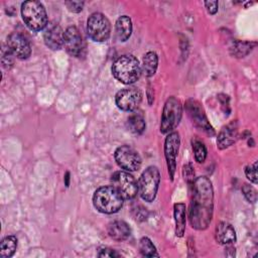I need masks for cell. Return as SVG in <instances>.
I'll return each instance as SVG.
<instances>
[{"instance_id": "obj_33", "label": "cell", "mask_w": 258, "mask_h": 258, "mask_svg": "<svg viewBox=\"0 0 258 258\" xmlns=\"http://www.w3.org/2000/svg\"><path fill=\"white\" fill-rule=\"evenodd\" d=\"M205 5H206V8H207V10L210 14L217 13L218 6H219L218 1H206Z\"/></svg>"}, {"instance_id": "obj_9", "label": "cell", "mask_w": 258, "mask_h": 258, "mask_svg": "<svg viewBox=\"0 0 258 258\" xmlns=\"http://www.w3.org/2000/svg\"><path fill=\"white\" fill-rule=\"evenodd\" d=\"M142 100V93L136 87H129L120 90L115 96L117 107L122 111H135Z\"/></svg>"}, {"instance_id": "obj_32", "label": "cell", "mask_w": 258, "mask_h": 258, "mask_svg": "<svg viewBox=\"0 0 258 258\" xmlns=\"http://www.w3.org/2000/svg\"><path fill=\"white\" fill-rule=\"evenodd\" d=\"M66 5H67L68 9L71 12L79 13V12H81L83 10L84 2H81V1H68V2H66Z\"/></svg>"}, {"instance_id": "obj_4", "label": "cell", "mask_w": 258, "mask_h": 258, "mask_svg": "<svg viewBox=\"0 0 258 258\" xmlns=\"http://www.w3.org/2000/svg\"><path fill=\"white\" fill-rule=\"evenodd\" d=\"M21 15L26 26L33 31L42 30L48 24L45 8L38 1L23 2L21 4Z\"/></svg>"}, {"instance_id": "obj_7", "label": "cell", "mask_w": 258, "mask_h": 258, "mask_svg": "<svg viewBox=\"0 0 258 258\" xmlns=\"http://www.w3.org/2000/svg\"><path fill=\"white\" fill-rule=\"evenodd\" d=\"M87 32L89 37L96 42L106 41L111 32L109 19L100 12L93 13L87 20Z\"/></svg>"}, {"instance_id": "obj_19", "label": "cell", "mask_w": 258, "mask_h": 258, "mask_svg": "<svg viewBox=\"0 0 258 258\" xmlns=\"http://www.w3.org/2000/svg\"><path fill=\"white\" fill-rule=\"evenodd\" d=\"M115 32L119 41H122V42L126 41L130 37L132 32L131 19L126 15L120 16L116 21Z\"/></svg>"}, {"instance_id": "obj_3", "label": "cell", "mask_w": 258, "mask_h": 258, "mask_svg": "<svg viewBox=\"0 0 258 258\" xmlns=\"http://www.w3.org/2000/svg\"><path fill=\"white\" fill-rule=\"evenodd\" d=\"M123 198L113 185L99 187L93 196V204L97 211L103 214L117 213L123 206Z\"/></svg>"}, {"instance_id": "obj_24", "label": "cell", "mask_w": 258, "mask_h": 258, "mask_svg": "<svg viewBox=\"0 0 258 258\" xmlns=\"http://www.w3.org/2000/svg\"><path fill=\"white\" fill-rule=\"evenodd\" d=\"M255 42H248V41H235L231 46L230 50L231 53L236 57H244L247 55L255 46Z\"/></svg>"}, {"instance_id": "obj_31", "label": "cell", "mask_w": 258, "mask_h": 258, "mask_svg": "<svg viewBox=\"0 0 258 258\" xmlns=\"http://www.w3.org/2000/svg\"><path fill=\"white\" fill-rule=\"evenodd\" d=\"M183 176H184V179L188 183L191 184L194 182V180H195V171H194V168H192L190 163H187L183 166Z\"/></svg>"}, {"instance_id": "obj_25", "label": "cell", "mask_w": 258, "mask_h": 258, "mask_svg": "<svg viewBox=\"0 0 258 258\" xmlns=\"http://www.w3.org/2000/svg\"><path fill=\"white\" fill-rule=\"evenodd\" d=\"M139 250L141 254L145 257H154V256H159L155 246L151 242V240L147 237H143L139 241Z\"/></svg>"}, {"instance_id": "obj_34", "label": "cell", "mask_w": 258, "mask_h": 258, "mask_svg": "<svg viewBox=\"0 0 258 258\" xmlns=\"http://www.w3.org/2000/svg\"><path fill=\"white\" fill-rule=\"evenodd\" d=\"M64 184H66V186H69V184H70V172L69 171H67L64 174Z\"/></svg>"}, {"instance_id": "obj_12", "label": "cell", "mask_w": 258, "mask_h": 258, "mask_svg": "<svg viewBox=\"0 0 258 258\" xmlns=\"http://www.w3.org/2000/svg\"><path fill=\"white\" fill-rule=\"evenodd\" d=\"M185 110L187 112L188 117L197 127L203 129L209 135L215 134L214 128L208 121V118L205 114V111L202 105L197 100H192V99L188 100L185 103Z\"/></svg>"}, {"instance_id": "obj_20", "label": "cell", "mask_w": 258, "mask_h": 258, "mask_svg": "<svg viewBox=\"0 0 258 258\" xmlns=\"http://www.w3.org/2000/svg\"><path fill=\"white\" fill-rule=\"evenodd\" d=\"M173 214L175 221V235L182 237L185 230V205L182 203L174 204Z\"/></svg>"}, {"instance_id": "obj_14", "label": "cell", "mask_w": 258, "mask_h": 258, "mask_svg": "<svg viewBox=\"0 0 258 258\" xmlns=\"http://www.w3.org/2000/svg\"><path fill=\"white\" fill-rule=\"evenodd\" d=\"M7 48L19 59H26L31 54V47L28 40L18 32H12L7 37Z\"/></svg>"}, {"instance_id": "obj_13", "label": "cell", "mask_w": 258, "mask_h": 258, "mask_svg": "<svg viewBox=\"0 0 258 258\" xmlns=\"http://www.w3.org/2000/svg\"><path fill=\"white\" fill-rule=\"evenodd\" d=\"M63 46L69 54L80 57L85 51V41L79 29L76 26H69L64 30Z\"/></svg>"}, {"instance_id": "obj_8", "label": "cell", "mask_w": 258, "mask_h": 258, "mask_svg": "<svg viewBox=\"0 0 258 258\" xmlns=\"http://www.w3.org/2000/svg\"><path fill=\"white\" fill-rule=\"evenodd\" d=\"M113 186L119 191L124 200L134 199L138 191L137 182L134 177L126 171H116L112 174Z\"/></svg>"}, {"instance_id": "obj_21", "label": "cell", "mask_w": 258, "mask_h": 258, "mask_svg": "<svg viewBox=\"0 0 258 258\" xmlns=\"http://www.w3.org/2000/svg\"><path fill=\"white\" fill-rule=\"evenodd\" d=\"M127 126L131 132L135 134H141L146 127L144 115L142 112L133 111L127 119Z\"/></svg>"}, {"instance_id": "obj_27", "label": "cell", "mask_w": 258, "mask_h": 258, "mask_svg": "<svg viewBox=\"0 0 258 258\" xmlns=\"http://www.w3.org/2000/svg\"><path fill=\"white\" fill-rule=\"evenodd\" d=\"M245 174L246 177L253 183L258 182V177H257V161H255L252 164H249L245 168Z\"/></svg>"}, {"instance_id": "obj_10", "label": "cell", "mask_w": 258, "mask_h": 258, "mask_svg": "<svg viewBox=\"0 0 258 258\" xmlns=\"http://www.w3.org/2000/svg\"><path fill=\"white\" fill-rule=\"evenodd\" d=\"M115 160L121 168L127 171H135L141 165L139 153L128 145H122L116 149Z\"/></svg>"}, {"instance_id": "obj_17", "label": "cell", "mask_w": 258, "mask_h": 258, "mask_svg": "<svg viewBox=\"0 0 258 258\" xmlns=\"http://www.w3.org/2000/svg\"><path fill=\"white\" fill-rule=\"evenodd\" d=\"M109 236L116 241H125L131 234L129 225L124 221H114L108 225L107 228Z\"/></svg>"}, {"instance_id": "obj_29", "label": "cell", "mask_w": 258, "mask_h": 258, "mask_svg": "<svg viewBox=\"0 0 258 258\" xmlns=\"http://www.w3.org/2000/svg\"><path fill=\"white\" fill-rule=\"evenodd\" d=\"M13 54L9 51V49L7 48L6 50L3 49L2 50V64L4 68L6 69H10L13 66Z\"/></svg>"}, {"instance_id": "obj_18", "label": "cell", "mask_w": 258, "mask_h": 258, "mask_svg": "<svg viewBox=\"0 0 258 258\" xmlns=\"http://www.w3.org/2000/svg\"><path fill=\"white\" fill-rule=\"evenodd\" d=\"M216 239L220 244L228 245L236 241V233L233 226L227 222H220L216 228Z\"/></svg>"}, {"instance_id": "obj_1", "label": "cell", "mask_w": 258, "mask_h": 258, "mask_svg": "<svg viewBox=\"0 0 258 258\" xmlns=\"http://www.w3.org/2000/svg\"><path fill=\"white\" fill-rule=\"evenodd\" d=\"M192 199L189 209V222L194 229L205 230L210 225L214 210V191L211 180L206 176L195 178Z\"/></svg>"}, {"instance_id": "obj_22", "label": "cell", "mask_w": 258, "mask_h": 258, "mask_svg": "<svg viewBox=\"0 0 258 258\" xmlns=\"http://www.w3.org/2000/svg\"><path fill=\"white\" fill-rule=\"evenodd\" d=\"M158 66V56L154 51H148L143 56V72L146 77H152Z\"/></svg>"}, {"instance_id": "obj_6", "label": "cell", "mask_w": 258, "mask_h": 258, "mask_svg": "<svg viewBox=\"0 0 258 258\" xmlns=\"http://www.w3.org/2000/svg\"><path fill=\"white\" fill-rule=\"evenodd\" d=\"M182 115V106L175 97H169L163 107L160 122L161 133H170L179 124Z\"/></svg>"}, {"instance_id": "obj_16", "label": "cell", "mask_w": 258, "mask_h": 258, "mask_svg": "<svg viewBox=\"0 0 258 258\" xmlns=\"http://www.w3.org/2000/svg\"><path fill=\"white\" fill-rule=\"evenodd\" d=\"M237 132H238V126L235 121L224 126L218 135V139H217L218 147L220 149H225L231 146L236 141Z\"/></svg>"}, {"instance_id": "obj_5", "label": "cell", "mask_w": 258, "mask_h": 258, "mask_svg": "<svg viewBox=\"0 0 258 258\" xmlns=\"http://www.w3.org/2000/svg\"><path fill=\"white\" fill-rule=\"evenodd\" d=\"M160 181V173L156 166H148L140 175L137 186L143 201L152 202L157 194Z\"/></svg>"}, {"instance_id": "obj_11", "label": "cell", "mask_w": 258, "mask_h": 258, "mask_svg": "<svg viewBox=\"0 0 258 258\" xmlns=\"http://www.w3.org/2000/svg\"><path fill=\"white\" fill-rule=\"evenodd\" d=\"M179 144L180 138L177 132H170L166 136L164 141V156L166 159L167 169L171 180H173L174 172L176 169V156L178 153Z\"/></svg>"}, {"instance_id": "obj_15", "label": "cell", "mask_w": 258, "mask_h": 258, "mask_svg": "<svg viewBox=\"0 0 258 258\" xmlns=\"http://www.w3.org/2000/svg\"><path fill=\"white\" fill-rule=\"evenodd\" d=\"M64 31L60 25L54 21L48 22L43 32V40L47 47L52 50H57L63 45Z\"/></svg>"}, {"instance_id": "obj_28", "label": "cell", "mask_w": 258, "mask_h": 258, "mask_svg": "<svg viewBox=\"0 0 258 258\" xmlns=\"http://www.w3.org/2000/svg\"><path fill=\"white\" fill-rule=\"evenodd\" d=\"M242 191L245 196V198L251 202V203H255L257 200V192L255 190V188L253 186H251L248 183H244V185L242 186Z\"/></svg>"}, {"instance_id": "obj_26", "label": "cell", "mask_w": 258, "mask_h": 258, "mask_svg": "<svg viewBox=\"0 0 258 258\" xmlns=\"http://www.w3.org/2000/svg\"><path fill=\"white\" fill-rule=\"evenodd\" d=\"M192 150L195 153L196 160L199 163H203L207 157V148L205 144L201 140L195 139L192 140Z\"/></svg>"}, {"instance_id": "obj_23", "label": "cell", "mask_w": 258, "mask_h": 258, "mask_svg": "<svg viewBox=\"0 0 258 258\" xmlns=\"http://www.w3.org/2000/svg\"><path fill=\"white\" fill-rule=\"evenodd\" d=\"M17 248V239L15 236L5 237L0 244V256L2 258L11 257Z\"/></svg>"}, {"instance_id": "obj_30", "label": "cell", "mask_w": 258, "mask_h": 258, "mask_svg": "<svg viewBox=\"0 0 258 258\" xmlns=\"http://www.w3.org/2000/svg\"><path fill=\"white\" fill-rule=\"evenodd\" d=\"M98 256L99 257H108V258H115L119 257L120 255L112 248L109 247H101L98 249Z\"/></svg>"}, {"instance_id": "obj_2", "label": "cell", "mask_w": 258, "mask_h": 258, "mask_svg": "<svg viewBox=\"0 0 258 258\" xmlns=\"http://www.w3.org/2000/svg\"><path fill=\"white\" fill-rule=\"evenodd\" d=\"M112 74L120 83L130 85L140 78L141 67L135 56L131 54H124L113 62Z\"/></svg>"}]
</instances>
